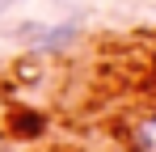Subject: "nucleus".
Returning a JSON list of instances; mask_svg holds the SVG:
<instances>
[{
    "label": "nucleus",
    "mask_w": 156,
    "mask_h": 152,
    "mask_svg": "<svg viewBox=\"0 0 156 152\" xmlns=\"http://www.w3.org/2000/svg\"><path fill=\"white\" fill-rule=\"evenodd\" d=\"M131 148L135 152H156V106L131 123Z\"/></svg>",
    "instance_id": "nucleus-2"
},
{
    "label": "nucleus",
    "mask_w": 156,
    "mask_h": 152,
    "mask_svg": "<svg viewBox=\"0 0 156 152\" xmlns=\"http://www.w3.org/2000/svg\"><path fill=\"white\" fill-rule=\"evenodd\" d=\"M4 4H13V0H4Z\"/></svg>",
    "instance_id": "nucleus-4"
},
{
    "label": "nucleus",
    "mask_w": 156,
    "mask_h": 152,
    "mask_svg": "<svg viewBox=\"0 0 156 152\" xmlns=\"http://www.w3.org/2000/svg\"><path fill=\"white\" fill-rule=\"evenodd\" d=\"M21 114H34V110H21ZM9 123H13V127H21L26 135H38V131H42V118H17V114H13Z\"/></svg>",
    "instance_id": "nucleus-3"
},
{
    "label": "nucleus",
    "mask_w": 156,
    "mask_h": 152,
    "mask_svg": "<svg viewBox=\"0 0 156 152\" xmlns=\"http://www.w3.org/2000/svg\"><path fill=\"white\" fill-rule=\"evenodd\" d=\"M76 34H80V21H59V25H51V30L38 25L30 51H34V55H63V51L76 42Z\"/></svg>",
    "instance_id": "nucleus-1"
}]
</instances>
